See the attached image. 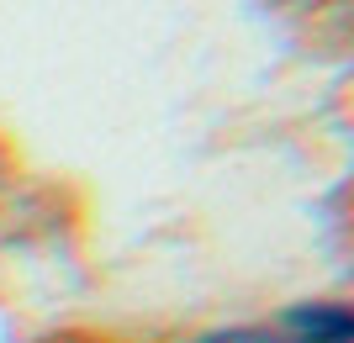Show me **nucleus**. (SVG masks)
<instances>
[{"label":"nucleus","mask_w":354,"mask_h":343,"mask_svg":"<svg viewBox=\"0 0 354 343\" xmlns=\"http://www.w3.org/2000/svg\"><path fill=\"white\" fill-rule=\"evenodd\" d=\"M207 343H301L291 328H281V333H270V328H243V333H217V338H207Z\"/></svg>","instance_id":"f257e3e1"}]
</instances>
